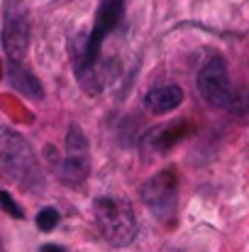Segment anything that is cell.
<instances>
[{
	"mask_svg": "<svg viewBox=\"0 0 249 252\" xmlns=\"http://www.w3.org/2000/svg\"><path fill=\"white\" fill-rule=\"evenodd\" d=\"M125 5H127V0H100V5L95 10V22H93L90 34L83 39L79 49H74V71H76V79L81 81V86L90 95H95L100 91V81H98V74H95V64H98L103 42L122 22Z\"/></svg>",
	"mask_w": 249,
	"mask_h": 252,
	"instance_id": "cell-1",
	"label": "cell"
},
{
	"mask_svg": "<svg viewBox=\"0 0 249 252\" xmlns=\"http://www.w3.org/2000/svg\"><path fill=\"white\" fill-rule=\"evenodd\" d=\"M0 164H2V171L20 186L32 189V191L42 186V171L37 167V157L32 147L27 145L22 135H17L10 127H5L0 135Z\"/></svg>",
	"mask_w": 249,
	"mask_h": 252,
	"instance_id": "cell-2",
	"label": "cell"
},
{
	"mask_svg": "<svg viewBox=\"0 0 249 252\" xmlns=\"http://www.w3.org/2000/svg\"><path fill=\"white\" fill-rule=\"evenodd\" d=\"M93 211H95L98 230L110 245L125 248L135 240L137 220H135V211L127 201L112 198V196H100L93 201Z\"/></svg>",
	"mask_w": 249,
	"mask_h": 252,
	"instance_id": "cell-3",
	"label": "cell"
},
{
	"mask_svg": "<svg viewBox=\"0 0 249 252\" xmlns=\"http://www.w3.org/2000/svg\"><path fill=\"white\" fill-rule=\"evenodd\" d=\"M198 91L205 98V103H210L215 108H225V110L235 108L237 91L232 88L230 69H227V62L222 57H210L208 64L200 69V74H198Z\"/></svg>",
	"mask_w": 249,
	"mask_h": 252,
	"instance_id": "cell-4",
	"label": "cell"
},
{
	"mask_svg": "<svg viewBox=\"0 0 249 252\" xmlns=\"http://www.w3.org/2000/svg\"><path fill=\"white\" fill-rule=\"evenodd\" d=\"M142 201L149 206V211L162 220L171 223L176 218V206H178V174L176 169L168 167L152 176L142 186Z\"/></svg>",
	"mask_w": 249,
	"mask_h": 252,
	"instance_id": "cell-5",
	"label": "cell"
},
{
	"mask_svg": "<svg viewBox=\"0 0 249 252\" xmlns=\"http://www.w3.org/2000/svg\"><path fill=\"white\" fill-rule=\"evenodd\" d=\"M56 169V176L69 184V186H79L88 179V171H90V159H88V140L83 135V130L79 125H71L69 127V135H66V157L61 162L54 164Z\"/></svg>",
	"mask_w": 249,
	"mask_h": 252,
	"instance_id": "cell-6",
	"label": "cell"
},
{
	"mask_svg": "<svg viewBox=\"0 0 249 252\" xmlns=\"http://www.w3.org/2000/svg\"><path fill=\"white\" fill-rule=\"evenodd\" d=\"M29 47V17L25 10H12V5H5L2 17V49L7 64H25V54Z\"/></svg>",
	"mask_w": 249,
	"mask_h": 252,
	"instance_id": "cell-7",
	"label": "cell"
},
{
	"mask_svg": "<svg viewBox=\"0 0 249 252\" xmlns=\"http://www.w3.org/2000/svg\"><path fill=\"white\" fill-rule=\"evenodd\" d=\"M7 81L15 91H20L27 98H34V100L44 98V86L39 84V79L25 64H7Z\"/></svg>",
	"mask_w": 249,
	"mask_h": 252,
	"instance_id": "cell-8",
	"label": "cell"
},
{
	"mask_svg": "<svg viewBox=\"0 0 249 252\" xmlns=\"http://www.w3.org/2000/svg\"><path fill=\"white\" fill-rule=\"evenodd\" d=\"M183 103V91L178 86H159L144 95V108L152 113H168Z\"/></svg>",
	"mask_w": 249,
	"mask_h": 252,
	"instance_id": "cell-9",
	"label": "cell"
},
{
	"mask_svg": "<svg viewBox=\"0 0 249 252\" xmlns=\"http://www.w3.org/2000/svg\"><path fill=\"white\" fill-rule=\"evenodd\" d=\"M188 132H191V125H188V123H173V125H166V127H162V130H154V135H152V145H154L157 150H168V147H173L176 142H181Z\"/></svg>",
	"mask_w": 249,
	"mask_h": 252,
	"instance_id": "cell-10",
	"label": "cell"
},
{
	"mask_svg": "<svg viewBox=\"0 0 249 252\" xmlns=\"http://www.w3.org/2000/svg\"><path fill=\"white\" fill-rule=\"evenodd\" d=\"M56 225H59V211H56V208L47 206V208H42V211L37 213V228H39L42 233H49V230H54Z\"/></svg>",
	"mask_w": 249,
	"mask_h": 252,
	"instance_id": "cell-11",
	"label": "cell"
},
{
	"mask_svg": "<svg viewBox=\"0 0 249 252\" xmlns=\"http://www.w3.org/2000/svg\"><path fill=\"white\" fill-rule=\"evenodd\" d=\"M0 203H2V208L7 211V216H12V218H25V211L12 201V196H10L7 191H0Z\"/></svg>",
	"mask_w": 249,
	"mask_h": 252,
	"instance_id": "cell-12",
	"label": "cell"
},
{
	"mask_svg": "<svg viewBox=\"0 0 249 252\" xmlns=\"http://www.w3.org/2000/svg\"><path fill=\"white\" fill-rule=\"evenodd\" d=\"M39 252H66V250H64L61 245H42Z\"/></svg>",
	"mask_w": 249,
	"mask_h": 252,
	"instance_id": "cell-13",
	"label": "cell"
}]
</instances>
